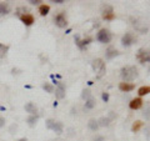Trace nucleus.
<instances>
[{
	"label": "nucleus",
	"instance_id": "35",
	"mask_svg": "<svg viewBox=\"0 0 150 141\" xmlns=\"http://www.w3.org/2000/svg\"><path fill=\"white\" fill-rule=\"evenodd\" d=\"M18 141H28V139L26 137H23V139H19Z\"/></svg>",
	"mask_w": 150,
	"mask_h": 141
},
{
	"label": "nucleus",
	"instance_id": "31",
	"mask_svg": "<svg viewBox=\"0 0 150 141\" xmlns=\"http://www.w3.org/2000/svg\"><path fill=\"white\" fill-rule=\"evenodd\" d=\"M4 125H5V119L3 116H0V128H3Z\"/></svg>",
	"mask_w": 150,
	"mask_h": 141
},
{
	"label": "nucleus",
	"instance_id": "5",
	"mask_svg": "<svg viewBox=\"0 0 150 141\" xmlns=\"http://www.w3.org/2000/svg\"><path fill=\"white\" fill-rule=\"evenodd\" d=\"M137 59H138L142 64L149 63V61H150V50L139 49V50H138V54H137Z\"/></svg>",
	"mask_w": 150,
	"mask_h": 141
},
{
	"label": "nucleus",
	"instance_id": "27",
	"mask_svg": "<svg viewBox=\"0 0 150 141\" xmlns=\"http://www.w3.org/2000/svg\"><path fill=\"white\" fill-rule=\"evenodd\" d=\"M81 97L85 99V100H89V99L91 97V94H90V90L89 89H85V90H83V94H81Z\"/></svg>",
	"mask_w": 150,
	"mask_h": 141
},
{
	"label": "nucleus",
	"instance_id": "23",
	"mask_svg": "<svg viewBox=\"0 0 150 141\" xmlns=\"http://www.w3.org/2000/svg\"><path fill=\"white\" fill-rule=\"evenodd\" d=\"M110 119L109 117H101L100 120H98V123H99V126H109V124H110Z\"/></svg>",
	"mask_w": 150,
	"mask_h": 141
},
{
	"label": "nucleus",
	"instance_id": "17",
	"mask_svg": "<svg viewBox=\"0 0 150 141\" xmlns=\"http://www.w3.org/2000/svg\"><path fill=\"white\" fill-rule=\"evenodd\" d=\"M49 11H50V6H49V5H45V4H43V5L39 6V13H40L41 16L48 15Z\"/></svg>",
	"mask_w": 150,
	"mask_h": 141
},
{
	"label": "nucleus",
	"instance_id": "1",
	"mask_svg": "<svg viewBox=\"0 0 150 141\" xmlns=\"http://www.w3.org/2000/svg\"><path fill=\"white\" fill-rule=\"evenodd\" d=\"M120 76L124 80V82L134 81V80L139 76L138 69L135 66H124L120 70Z\"/></svg>",
	"mask_w": 150,
	"mask_h": 141
},
{
	"label": "nucleus",
	"instance_id": "12",
	"mask_svg": "<svg viewBox=\"0 0 150 141\" xmlns=\"http://www.w3.org/2000/svg\"><path fill=\"white\" fill-rule=\"evenodd\" d=\"M134 84H130V82H120L119 84V89L121 91H124V92H128V91H131V90H134Z\"/></svg>",
	"mask_w": 150,
	"mask_h": 141
},
{
	"label": "nucleus",
	"instance_id": "22",
	"mask_svg": "<svg viewBox=\"0 0 150 141\" xmlns=\"http://www.w3.org/2000/svg\"><path fill=\"white\" fill-rule=\"evenodd\" d=\"M38 119H39V116H38V115H30L29 117H28L26 121H28V124H29V126H34L36 124Z\"/></svg>",
	"mask_w": 150,
	"mask_h": 141
},
{
	"label": "nucleus",
	"instance_id": "25",
	"mask_svg": "<svg viewBox=\"0 0 150 141\" xmlns=\"http://www.w3.org/2000/svg\"><path fill=\"white\" fill-rule=\"evenodd\" d=\"M106 13H114L112 8L110 5H101V14H106Z\"/></svg>",
	"mask_w": 150,
	"mask_h": 141
},
{
	"label": "nucleus",
	"instance_id": "13",
	"mask_svg": "<svg viewBox=\"0 0 150 141\" xmlns=\"http://www.w3.org/2000/svg\"><path fill=\"white\" fill-rule=\"evenodd\" d=\"M119 55V51L116 50L115 48H110L106 50V54H105V56H106V59H112V58H115V56H118Z\"/></svg>",
	"mask_w": 150,
	"mask_h": 141
},
{
	"label": "nucleus",
	"instance_id": "26",
	"mask_svg": "<svg viewBox=\"0 0 150 141\" xmlns=\"http://www.w3.org/2000/svg\"><path fill=\"white\" fill-rule=\"evenodd\" d=\"M114 18H115V15H114V13H106V14H103V19L104 20H114Z\"/></svg>",
	"mask_w": 150,
	"mask_h": 141
},
{
	"label": "nucleus",
	"instance_id": "11",
	"mask_svg": "<svg viewBox=\"0 0 150 141\" xmlns=\"http://www.w3.org/2000/svg\"><path fill=\"white\" fill-rule=\"evenodd\" d=\"M75 41H76V45L79 46V48H80L81 50H84V49H85V46H86V45L90 44L91 39H90V37H88V39L80 40V39H79V36H75Z\"/></svg>",
	"mask_w": 150,
	"mask_h": 141
},
{
	"label": "nucleus",
	"instance_id": "30",
	"mask_svg": "<svg viewBox=\"0 0 150 141\" xmlns=\"http://www.w3.org/2000/svg\"><path fill=\"white\" fill-rule=\"evenodd\" d=\"M145 135H146V136H148V139L150 140V125L148 126L146 129H145Z\"/></svg>",
	"mask_w": 150,
	"mask_h": 141
},
{
	"label": "nucleus",
	"instance_id": "28",
	"mask_svg": "<svg viewBox=\"0 0 150 141\" xmlns=\"http://www.w3.org/2000/svg\"><path fill=\"white\" fill-rule=\"evenodd\" d=\"M143 116L145 117L146 120H150V104L145 107V110H144V112H143Z\"/></svg>",
	"mask_w": 150,
	"mask_h": 141
},
{
	"label": "nucleus",
	"instance_id": "7",
	"mask_svg": "<svg viewBox=\"0 0 150 141\" xmlns=\"http://www.w3.org/2000/svg\"><path fill=\"white\" fill-rule=\"evenodd\" d=\"M54 20H55V24L58 25L59 27H65V26L68 25V21H67V18H65V14L64 13L58 14V15L54 18Z\"/></svg>",
	"mask_w": 150,
	"mask_h": 141
},
{
	"label": "nucleus",
	"instance_id": "2",
	"mask_svg": "<svg viewBox=\"0 0 150 141\" xmlns=\"http://www.w3.org/2000/svg\"><path fill=\"white\" fill-rule=\"evenodd\" d=\"M91 66H93V70H94V73H95V75H96L98 79H101V78L105 75V73H106V66H105V63L101 59H95V60H93Z\"/></svg>",
	"mask_w": 150,
	"mask_h": 141
},
{
	"label": "nucleus",
	"instance_id": "15",
	"mask_svg": "<svg viewBox=\"0 0 150 141\" xmlns=\"http://www.w3.org/2000/svg\"><path fill=\"white\" fill-rule=\"evenodd\" d=\"M88 126H89V129H90L91 131H96L98 129H99V123H98V120L91 119V120H89Z\"/></svg>",
	"mask_w": 150,
	"mask_h": 141
},
{
	"label": "nucleus",
	"instance_id": "16",
	"mask_svg": "<svg viewBox=\"0 0 150 141\" xmlns=\"http://www.w3.org/2000/svg\"><path fill=\"white\" fill-rule=\"evenodd\" d=\"M9 11H10V8H9L8 4L0 3V16H1V15H6Z\"/></svg>",
	"mask_w": 150,
	"mask_h": 141
},
{
	"label": "nucleus",
	"instance_id": "20",
	"mask_svg": "<svg viewBox=\"0 0 150 141\" xmlns=\"http://www.w3.org/2000/svg\"><path fill=\"white\" fill-rule=\"evenodd\" d=\"M142 126H143V123L140 120L135 121V123L133 124V126H131V131H133V133H138V131L142 129Z\"/></svg>",
	"mask_w": 150,
	"mask_h": 141
},
{
	"label": "nucleus",
	"instance_id": "36",
	"mask_svg": "<svg viewBox=\"0 0 150 141\" xmlns=\"http://www.w3.org/2000/svg\"><path fill=\"white\" fill-rule=\"evenodd\" d=\"M53 141H63V140H60V139H56V140H53Z\"/></svg>",
	"mask_w": 150,
	"mask_h": 141
},
{
	"label": "nucleus",
	"instance_id": "3",
	"mask_svg": "<svg viewBox=\"0 0 150 141\" xmlns=\"http://www.w3.org/2000/svg\"><path fill=\"white\" fill-rule=\"evenodd\" d=\"M46 128H48L49 130H53L55 134L60 135L63 133L64 126H63V124L60 123V121H55L53 119H49V120H46Z\"/></svg>",
	"mask_w": 150,
	"mask_h": 141
},
{
	"label": "nucleus",
	"instance_id": "32",
	"mask_svg": "<svg viewBox=\"0 0 150 141\" xmlns=\"http://www.w3.org/2000/svg\"><path fill=\"white\" fill-rule=\"evenodd\" d=\"M29 3H30V4H33V5H38V4L41 3V1H40V0H30Z\"/></svg>",
	"mask_w": 150,
	"mask_h": 141
},
{
	"label": "nucleus",
	"instance_id": "8",
	"mask_svg": "<svg viewBox=\"0 0 150 141\" xmlns=\"http://www.w3.org/2000/svg\"><path fill=\"white\" fill-rule=\"evenodd\" d=\"M20 20L24 23V24L26 25V26H30V25H33L34 24V21H35V19H34V16L31 15V14H29V13H25V14H21L20 16Z\"/></svg>",
	"mask_w": 150,
	"mask_h": 141
},
{
	"label": "nucleus",
	"instance_id": "34",
	"mask_svg": "<svg viewBox=\"0 0 150 141\" xmlns=\"http://www.w3.org/2000/svg\"><path fill=\"white\" fill-rule=\"evenodd\" d=\"M94 141H104V137H103V136H99V137H96Z\"/></svg>",
	"mask_w": 150,
	"mask_h": 141
},
{
	"label": "nucleus",
	"instance_id": "21",
	"mask_svg": "<svg viewBox=\"0 0 150 141\" xmlns=\"http://www.w3.org/2000/svg\"><path fill=\"white\" fill-rule=\"evenodd\" d=\"M93 107H95V99L90 97V99H89V100H86V102H85V109L91 110Z\"/></svg>",
	"mask_w": 150,
	"mask_h": 141
},
{
	"label": "nucleus",
	"instance_id": "10",
	"mask_svg": "<svg viewBox=\"0 0 150 141\" xmlns=\"http://www.w3.org/2000/svg\"><path fill=\"white\" fill-rule=\"evenodd\" d=\"M143 106V100L140 97H137V99H133L130 102H129V107L133 110H138L140 107Z\"/></svg>",
	"mask_w": 150,
	"mask_h": 141
},
{
	"label": "nucleus",
	"instance_id": "24",
	"mask_svg": "<svg viewBox=\"0 0 150 141\" xmlns=\"http://www.w3.org/2000/svg\"><path fill=\"white\" fill-rule=\"evenodd\" d=\"M43 90H45L46 92H53L54 91V87H53V85H50L49 82H45V84H43Z\"/></svg>",
	"mask_w": 150,
	"mask_h": 141
},
{
	"label": "nucleus",
	"instance_id": "19",
	"mask_svg": "<svg viewBox=\"0 0 150 141\" xmlns=\"http://www.w3.org/2000/svg\"><path fill=\"white\" fill-rule=\"evenodd\" d=\"M148 94H150V86H142L138 90L139 96H144V95H148Z\"/></svg>",
	"mask_w": 150,
	"mask_h": 141
},
{
	"label": "nucleus",
	"instance_id": "33",
	"mask_svg": "<svg viewBox=\"0 0 150 141\" xmlns=\"http://www.w3.org/2000/svg\"><path fill=\"white\" fill-rule=\"evenodd\" d=\"M53 3H56V4H63V3H65L64 0H53Z\"/></svg>",
	"mask_w": 150,
	"mask_h": 141
},
{
	"label": "nucleus",
	"instance_id": "6",
	"mask_svg": "<svg viewBox=\"0 0 150 141\" xmlns=\"http://www.w3.org/2000/svg\"><path fill=\"white\" fill-rule=\"evenodd\" d=\"M135 41H137V39L134 37V35L131 34V32H126V34L121 37V45L125 46V48H128V46H131Z\"/></svg>",
	"mask_w": 150,
	"mask_h": 141
},
{
	"label": "nucleus",
	"instance_id": "18",
	"mask_svg": "<svg viewBox=\"0 0 150 141\" xmlns=\"http://www.w3.org/2000/svg\"><path fill=\"white\" fill-rule=\"evenodd\" d=\"M9 51V45H4L0 43V58H5Z\"/></svg>",
	"mask_w": 150,
	"mask_h": 141
},
{
	"label": "nucleus",
	"instance_id": "29",
	"mask_svg": "<svg viewBox=\"0 0 150 141\" xmlns=\"http://www.w3.org/2000/svg\"><path fill=\"white\" fill-rule=\"evenodd\" d=\"M101 99H103V100H104L105 102H108V101H109V94H108V92H104V94L101 95Z\"/></svg>",
	"mask_w": 150,
	"mask_h": 141
},
{
	"label": "nucleus",
	"instance_id": "9",
	"mask_svg": "<svg viewBox=\"0 0 150 141\" xmlns=\"http://www.w3.org/2000/svg\"><path fill=\"white\" fill-rule=\"evenodd\" d=\"M55 96H56V99H59V100L65 97V86H64V84H62V82L58 84V87H56V90H55Z\"/></svg>",
	"mask_w": 150,
	"mask_h": 141
},
{
	"label": "nucleus",
	"instance_id": "4",
	"mask_svg": "<svg viewBox=\"0 0 150 141\" xmlns=\"http://www.w3.org/2000/svg\"><path fill=\"white\" fill-rule=\"evenodd\" d=\"M96 39H98V41H100L103 44H108V43H110V40H111V34L109 30L101 29L96 34Z\"/></svg>",
	"mask_w": 150,
	"mask_h": 141
},
{
	"label": "nucleus",
	"instance_id": "14",
	"mask_svg": "<svg viewBox=\"0 0 150 141\" xmlns=\"http://www.w3.org/2000/svg\"><path fill=\"white\" fill-rule=\"evenodd\" d=\"M25 111L29 112V114H31V115H36L38 109H36V106L33 104V102H28V104L25 105Z\"/></svg>",
	"mask_w": 150,
	"mask_h": 141
}]
</instances>
